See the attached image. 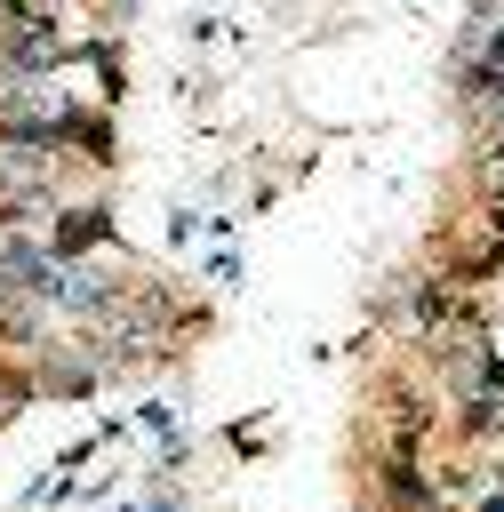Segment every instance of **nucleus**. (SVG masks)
<instances>
[{"instance_id":"nucleus-1","label":"nucleus","mask_w":504,"mask_h":512,"mask_svg":"<svg viewBox=\"0 0 504 512\" xmlns=\"http://www.w3.org/2000/svg\"><path fill=\"white\" fill-rule=\"evenodd\" d=\"M56 200H64L56 192V152L48 144H0V216L8 224H32Z\"/></svg>"}]
</instances>
